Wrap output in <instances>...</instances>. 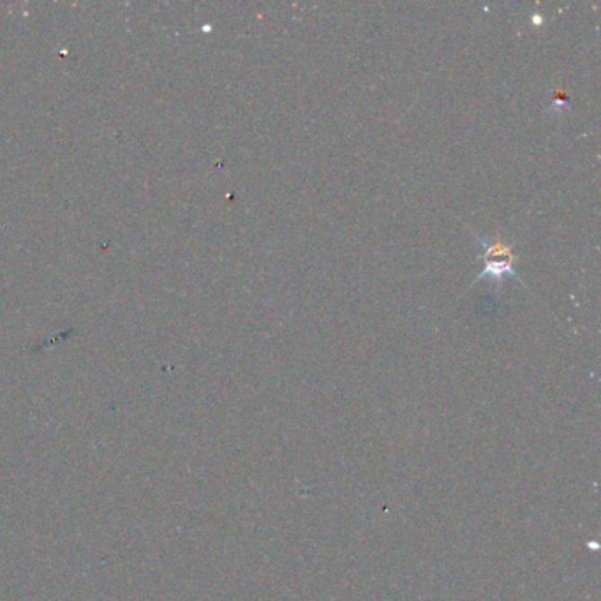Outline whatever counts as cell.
<instances>
[{
    "instance_id": "6da1fadb",
    "label": "cell",
    "mask_w": 601,
    "mask_h": 601,
    "mask_svg": "<svg viewBox=\"0 0 601 601\" xmlns=\"http://www.w3.org/2000/svg\"><path fill=\"white\" fill-rule=\"evenodd\" d=\"M478 238V242L482 243L483 247V261H485V269L483 272L474 278L473 284H478L480 280L483 278H491L494 280L498 291L501 293L503 289V284H505V278L511 276V278H517L518 280H522L520 276L517 274V270L513 269V263H515V256H513V251H511V245L505 243L499 236L498 238H485V236H480V234H474Z\"/></svg>"
}]
</instances>
